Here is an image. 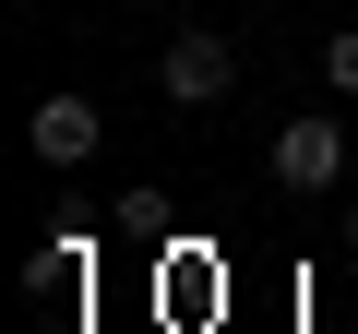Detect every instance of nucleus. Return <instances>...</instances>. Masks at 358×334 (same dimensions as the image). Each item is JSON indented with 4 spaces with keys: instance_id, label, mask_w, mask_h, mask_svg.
Here are the masks:
<instances>
[{
    "instance_id": "39448f33",
    "label": "nucleus",
    "mask_w": 358,
    "mask_h": 334,
    "mask_svg": "<svg viewBox=\"0 0 358 334\" xmlns=\"http://www.w3.org/2000/svg\"><path fill=\"white\" fill-rule=\"evenodd\" d=\"M322 84H334V96H358V24H346V36H322Z\"/></svg>"
},
{
    "instance_id": "f03ea898",
    "label": "nucleus",
    "mask_w": 358,
    "mask_h": 334,
    "mask_svg": "<svg viewBox=\"0 0 358 334\" xmlns=\"http://www.w3.org/2000/svg\"><path fill=\"white\" fill-rule=\"evenodd\" d=\"M275 180H287V191H334V180H346V131H334L322 108L275 131Z\"/></svg>"
},
{
    "instance_id": "f257e3e1",
    "label": "nucleus",
    "mask_w": 358,
    "mask_h": 334,
    "mask_svg": "<svg viewBox=\"0 0 358 334\" xmlns=\"http://www.w3.org/2000/svg\"><path fill=\"white\" fill-rule=\"evenodd\" d=\"M155 84H167V108H215V96L239 84V48H227L215 24H179V36L155 48Z\"/></svg>"
},
{
    "instance_id": "7ed1b4c3",
    "label": "nucleus",
    "mask_w": 358,
    "mask_h": 334,
    "mask_svg": "<svg viewBox=\"0 0 358 334\" xmlns=\"http://www.w3.org/2000/svg\"><path fill=\"white\" fill-rule=\"evenodd\" d=\"M24 143H36V167H84V155L108 143V119H96V96H36Z\"/></svg>"
},
{
    "instance_id": "20e7f679",
    "label": "nucleus",
    "mask_w": 358,
    "mask_h": 334,
    "mask_svg": "<svg viewBox=\"0 0 358 334\" xmlns=\"http://www.w3.org/2000/svg\"><path fill=\"white\" fill-rule=\"evenodd\" d=\"M84 275H96L84 239H36V251H24V286H36V298H84Z\"/></svg>"
}]
</instances>
